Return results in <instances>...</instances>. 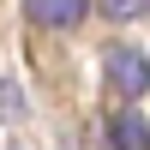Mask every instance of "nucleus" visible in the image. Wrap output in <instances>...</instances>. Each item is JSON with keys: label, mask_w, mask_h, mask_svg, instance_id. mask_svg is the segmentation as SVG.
Returning <instances> with one entry per match:
<instances>
[{"label": "nucleus", "mask_w": 150, "mask_h": 150, "mask_svg": "<svg viewBox=\"0 0 150 150\" xmlns=\"http://www.w3.org/2000/svg\"><path fill=\"white\" fill-rule=\"evenodd\" d=\"M102 78H108V90H114V96L138 102V96L150 90V54H144V48H108Z\"/></svg>", "instance_id": "1"}, {"label": "nucleus", "mask_w": 150, "mask_h": 150, "mask_svg": "<svg viewBox=\"0 0 150 150\" xmlns=\"http://www.w3.org/2000/svg\"><path fill=\"white\" fill-rule=\"evenodd\" d=\"M90 6L96 0H24V18H36L42 30H66V24H78Z\"/></svg>", "instance_id": "2"}, {"label": "nucleus", "mask_w": 150, "mask_h": 150, "mask_svg": "<svg viewBox=\"0 0 150 150\" xmlns=\"http://www.w3.org/2000/svg\"><path fill=\"white\" fill-rule=\"evenodd\" d=\"M102 138H108V144H120V150H144V144H150V126H144L138 114H108Z\"/></svg>", "instance_id": "3"}, {"label": "nucleus", "mask_w": 150, "mask_h": 150, "mask_svg": "<svg viewBox=\"0 0 150 150\" xmlns=\"http://www.w3.org/2000/svg\"><path fill=\"white\" fill-rule=\"evenodd\" d=\"M96 12H102V18H114V24H126V18H144L150 0H96Z\"/></svg>", "instance_id": "4"}, {"label": "nucleus", "mask_w": 150, "mask_h": 150, "mask_svg": "<svg viewBox=\"0 0 150 150\" xmlns=\"http://www.w3.org/2000/svg\"><path fill=\"white\" fill-rule=\"evenodd\" d=\"M18 114H24V96H18V84L6 78V120H18Z\"/></svg>", "instance_id": "5"}]
</instances>
